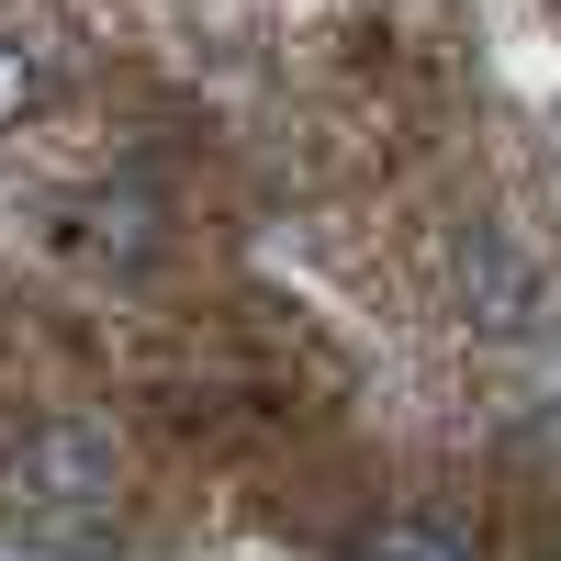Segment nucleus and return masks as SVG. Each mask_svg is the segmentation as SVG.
<instances>
[{
    "label": "nucleus",
    "mask_w": 561,
    "mask_h": 561,
    "mask_svg": "<svg viewBox=\"0 0 561 561\" xmlns=\"http://www.w3.org/2000/svg\"><path fill=\"white\" fill-rule=\"evenodd\" d=\"M124 505V438L102 415H34L0 449V528L34 539H102Z\"/></svg>",
    "instance_id": "nucleus-1"
},
{
    "label": "nucleus",
    "mask_w": 561,
    "mask_h": 561,
    "mask_svg": "<svg viewBox=\"0 0 561 561\" xmlns=\"http://www.w3.org/2000/svg\"><path fill=\"white\" fill-rule=\"evenodd\" d=\"M449 304H460L472 337L528 348V337H550V325H561V270H550L528 237H505V225H472L460 259H449Z\"/></svg>",
    "instance_id": "nucleus-2"
},
{
    "label": "nucleus",
    "mask_w": 561,
    "mask_h": 561,
    "mask_svg": "<svg viewBox=\"0 0 561 561\" xmlns=\"http://www.w3.org/2000/svg\"><path fill=\"white\" fill-rule=\"evenodd\" d=\"M45 102H57V57H45L23 23H0V135H23Z\"/></svg>",
    "instance_id": "nucleus-3"
},
{
    "label": "nucleus",
    "mask_w": 561,
    "mask_h": 561,
    "mask_svg": "<svg viewBox=\"0 0 561 561\" xmlns=\"http://www.w3.org/2000/svg\"><path fill=\"white\" fill-rule=\"evenodd\" d=\"M348 561H483V539H472V528H449V517H382Z\"/></svg>",
    "instance_id": "nucleus-4"
}]
</instances>
